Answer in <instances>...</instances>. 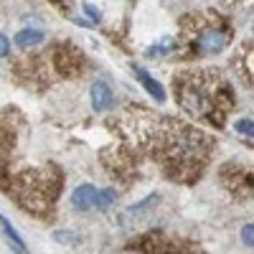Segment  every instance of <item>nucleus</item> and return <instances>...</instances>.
<instances>
[{"label":"nucleus","mask_w":254,"mask_h":254,"mask_svg":"<svg viewBox=\"0 0 254 254\" xmlns=\"http://www.w3.org/2000/svg\"><path fill=\"white\" fill-rule=\"evenodd\" d=\"M71 206L76 211H89V208H97V188L92 183H84L79 186L74 193H71Z\"/></svg>","instance_id":"f03ea898"},{"label":"nucleus","mask_w":254,"mask_h":254,"mask_svg":"<svg viewBox=\"0 0 254 254\" xmlns=\"http://www.w3.org/2000/svg\"><path fill=\"white\" fill-rule=\"evenodd\" d=\"M44 31H36V28H26V31H20L15 36V46L20 49H31V46H38V44H44Z\"/></svg>","instance_id":"39448f33"},{"label":"nucleus","mask_w":254,"mask_h":254,"mask_svg":"<svg viewBox=\"0 0 254 254\" xmlns=\"http://www.w3.org/2000/svg\"><path fill=\"white\" fill-rule=\"evenodd\" d=\"M117 201V193L112 188H104V190H97V208H107Z\"/></svg>","instance_id":"0eeeda50"},{"label":"nucleus","mask_w":254,"mask_h":254,"mask_svg":"<svg viewBox=\"0 0 254 254\" xmlns=\"http://www.w3.org/2000/svg\"><path fill=\"white\" fill-rule=\"evenodd\" d=\"M84 15H87L92 23H99V20H102V13H99L92 3H84Z\"/></svg>","instance_id":"9b49d317"},{"label":"nucleus","mask_w":254,"mask_h":254,"mask_svg":"<svg viewBox=\"0 0 254 254\" xmlns=\"http://www.w3.org/2000/svg\"><path fill=\"white\" fill-rule=\"evenodd\" d=\"M173 51V38H163L160 44H155L153 49H147V56H163Z\"/></svg>","instance_id":"1a4fd4ad"},{"label":"nucleus","mask_w":254,"mask_h":254,"mask_svg":"<svg viewBox=\"0 0 254 254\" xmlns=\"http://www.w3.org/2000/svg\"><path fill=\"white\" fill-rule=\"evenodd\" d=\"M229 41V33L226 31H219V28H206L201 36H198V51L201 54H219Z\"/></svg>","instance_id":"f257e3e1"},{"label":"nucleus","mask_w":254,"mask_h":254,"mask_svg":"<svg viewBox=\"0 0 254 254\" xmlns=\"http://www.w3.org/2000/svg\"><path fill=\"white\" fill-rule=\"evenodd\" d=\"M54 239L61 242V244H69V247H79L81 244V237L74 234V231H54Z\"/></svg>","instance_id":"6e6552de"},{"label":"nucleus","mask_w":254,"mask_h":254,"mask_svg":"<svg viewBox=\"0 0 254 254\" xmlns=\"http://www.w3.org/2000/svg\"><path fill=\"white\" fill-rule=\"evenodd\" d=\"M0 224H3V231H5V234H8L10 239H13V244L18 247L15 252H26V242L20 239V234H18V231L13 229V224H10V221H8V219L3 216V214H0Z\"/></svg>","instance_id":"423d86ee"},{"label":"nucleus","mask_w":254,"mask_h":254,"mask_svg":"<svg viewBox=\"0 0 254 254\" xmlns=\"http://www.w3.org/2000/svg\"><path fill=\"white\" fill-rule=\"evenodd\" d=\"M112 89H110V84L107 81H94L92 84V104H94V110L97 112H104V110H110L112 107Z\"/></svg>","instance_id":"7ed1b4c3"},{"label":"nucleus","mask_w":254,"mask_h":254,"mask_svg":"<svg viewBox=\"0 0 254 254\" xmlns=\"http://www.w3.org/2000/svg\"><path fill=\"white\" fill-rule=\"evenodd\" d=\"M8 54H10V41L5 33H0V59H5Z\"/></svg>","instance_id":"ddd939ff"},{"label":"nucleus","mask_w":254,"mask_h":254,"mask_svg":"<svg viewBox=\"0 0 254 254\" xmlns=\"http://www.w3.org/2000/svg\"><path fill=\"white\" fill-rule=\"evenodd\" d=\"M242 242L252 249V244H254V226L249 224V226H244V231H242Z\"/></svg>","instance_id":"f8f14e48"},{"label":"nucleus","mask_w":254,"mask_h":254,"mask_svg":"<svg viewBox=\"0 0 254 254\" xmlns=\"http://www.w3.org/2000/svg\"><path fill=\"white\" fill-rule=\"evenodd\" d=\"M237 130L242 132V135H254V122H252V117H244V120H239L237 122Z\"/></svg>","instance_id":"9d476101"},{"label":"nucleus","mask_w":254,"mask_h":254,"mask_svg":"<svg viewBox=\"0 0 254 254\" xmlns=\"http://www.w3.org/2000/svg\"><path fill=\"white\" fill-rule=\"evenodd\" d=\"M135 74H137V79L142 81V87L150 92V97H153L155 102H165V89L160 87V84H158L150 74H147L145 69H140V66H135Z\"/></svg>","instance_id":"20e7f679"}]
</instances>
